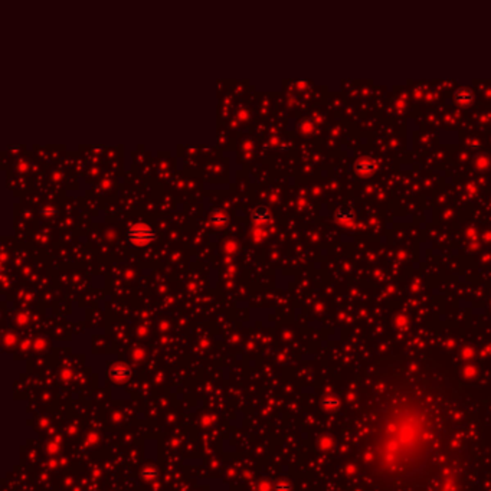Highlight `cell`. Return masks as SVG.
<instances>
[{
	"label": "cell",
	"instance_id": "1",
	"mask_svg": "<svg viewBox=\"0 0 491 491\" xmlns=\"http://www.w3.org/2000/svg\"><path fill=\"white\" fill-rule=\"evenodd\" d=\"M127 239L133 246H147L157 239V232L146 223H135L127 231Z\"/></svg>",
	"mask_w": 491,
	"mask_h": 491
},
{
	"label": "cell",
	"instance_id": "2",
	"mask_svg": "<svg viewBox=\"0 0 491 491\" xmlns=\"http://www.w3.org/2000/svg\"><path fill=\"white\" fill-rule=\"evenodd\" d=\"M454 97L459 107H470L471 102L474 101V94L470 88H459Z\"/></svg>",
	"mask_w": 491,
	"mask_h": 491
},
{
	"label": "cell",
	"instance_id": "3",
	"mask_svg": "<svg viewBox=\"0 0 491 491\" xmlns=\"http://www.w3.org/2000/svg\"><path fill=\"white\" fill-rule=\"evenodd\" d=\"M252 219L254 220H258V222H267L268 219H270V212H268V209H265V207H258L254 213H252Z\"/></svg>",
	"mask_w": 491,
	"mask_h": 491
}]
</instances>
